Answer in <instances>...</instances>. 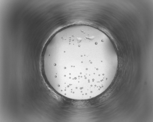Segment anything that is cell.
Returning <instances> with one entry per match:
<instances>
[{
    "label": "cell",
    "mask_w": 153,
    "mask_h": 122,
    "mask_svg": "<svg viewBox=\"0 0 153 122\" xmlns=\"http://www.w3.org/2000/svg\"><path fill=\"white\" fill-rule=\"evenodd\" d=\"M96 48H78L65 52L66 63L61 67L72 77L88 83H95L112 74L116 58L112 55H100Z\"/></svg>",
    "instance_id": "6da1fadb"
}]
</instances>
